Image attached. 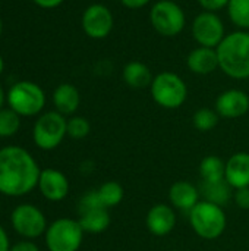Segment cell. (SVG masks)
Here are the masks:
<instances>
[{"label": "cell", "instance_id": "1", "mask_svg": "<svg viewBox=\"0 0 249 251\" xmlns=\"http://www.w3.org/2000/svg\"><path fill=\"white\" fill-rule=\"evenodd\" d=\"M41 169L34 156L23 147L0 149V194L23 197L38 187Z\"/></svg>", "mask_w": 249, "mask_h": 251}, {"label": "cell", "instance_id": "2", "mask_svg": "<svg viewBox=\"0 0 249 251\" xmlns=\"http://www.w3.org/2000/svg\"><path fill=\"white\" fill-rule=\"evenodd\" d=\"M216 50L223 74L233 79L249 78V31L238 29L226 34Z\"/></svg>", "mask_w": 249, "mask_h": 251}, {"label": "cell", "instance_id": "3", "mask_svg": "<svg viewBox=\"0 0 249 251\" xmlns=\"http://www.w3.org/2000/svg\"><path fill=\"white\" fill-rule=\"evenodd\" d=\"M189 224L200 238L211 241L225 234L227 218L222 206L201 200L189 212Z\"/></svg>", "mask_w": 249, "mask_h": 251}, {"label": "cell", "instance_id": "4", "mask_svg": "<svg viewBox=\"0 0 249 251\" xmlns=\"http://www.w3.org/2000/svg\"><path fill=\"white\" fill-rule=\"evenodd\" d=\"M150 93L153 100L163 109H179L188 99V85L175 72H160L154 76Z\"/></svg>", "mask_w": 249, "mask_h": 251}, {"label": "cell", "instance_id": "5", "mask_svg": "<svg viewBox=\"0 0 249 251\" xmlns=\"http://www.w3.org/2000/svg\"><path fill=\"white\" fill-rule=\"evenodd\" d=\"M9 107L21 118L37 116L45 106V94L43 88L32 81H18L13 84L6 96Z\"/></svg>", "mask_w": 249, "mask_h": 251}, {"label": "cell", "instance_id": "6", "mask_svg": "<svg viewBox=\"0 0 249 251\" xmlns=\"http://www.w3.org/2000/svg\"><path fill=\"white\" fill-rule=\"evenodd\" d=\"M68 135V119L62 113L51 110L38 116L32 128L34 144L44 151L57 149Z\"/></svg>", "mask_w": 249, "mask_h": 251}, {"label": "cell", "instance_id": "7", "mask_svg": "<svg viewBox=\"0 0 249 251\" xmlns=\"http://www.w3.org/2000/svg\"><path fill=\"white\" fill-rule=\"evenodd\" d=\"M84 229L78 219L60 218L51 222L44 234L48 251H79L84 241Z\"/></svg>", "mask_w": 249, "mask_h": 251}, {"label": "cell", "instance_id": "8", "mask_svg": "<svg viewBox=\"0 0 249 251\" xmlns=\"http://www.w3.org/2000/svg\"><path fill=\"white\" fill-rule=\"evenodd\" d=\"M150 22L161 37H176L186 26V15L181 4L173 0H158L150 10Z\"/></svg>", "mask_w": 249, "mask_h": 251}, {"label": "cell", "instance_id": "9", "mask_svg": "<svg viewBox=\"0 0 249 251\" xmlns=\"http://www.w3.org/2000/svg\"><path fill=\"white\" fill-rule=\"evenodd\" d=\"M13 231L23 240H35L45 234L48 224L43 210L31 203L18 204L10 213Z\"/></svg>", "mask_w": 249, "mask_h": 251}, {"label": "cell", "instance_id": "10", "mask_svg": "<svg viewBox=\"0 0 249 251\" xmlns=\"http://www.w3.org/2000/svg\"><path fill=\"white\" fill-rule=\"evenodd\" d=\"M191 32L198 46L210 49H217L226 37V28L222 18L216 12L207 10H203L194 18Z\"/></svg>", "mask_w": 249, "mask_h": 251}, {"label": "cell", "instance_id": "11", "mask_svg": "<svg viewBox=\"0 0 249 251\" xmlns=\"http://www.w3.org/2000/svg\"><path fill=\"white\" fill-rule=\"evenodd\" d=\"M82 29L92 40H103L110 35L114 26V16L112 10L103 3L90 4L82 13Z\"/></svg>", "mask_w": 249, "mask_h": 251}, {"label": "cell", "instance_id": "12", "mask_svg": "<svg viewBox=\"0 0 249 251\" xmlns=\"http://www.w3.org/2000/svg\"><path fill=\"white\" fill-rule=\"evenodd\" d=\"M41 196L53 203L62 201L68 197L70 184L68 176L60 172L59 169L54 168H45L41 169L40 179H38V187Z\"/></svg>", "mask_w": 249, "mask_h": 251}, {"label": "cell", "instance_id": "13", "mask_svg": "<svg viewBox=\"0 0 249 251\" xmlns=\"http://www.w3.org/2000/svg\"><path fill=\"white\" fill-rule=\"evenodd\" d=\"M214 109L225 119L242 118L249 112V96L239 88L226 90L217 97Z\"/></svg>", "mask_w": 249, "mask_h": 251}, {"label": "cell", "instance_id": "14", "mask_svg": "<svg viewBox=\"0 0 249 251\" xmlns=\"http://www.w3.org/2000/svg\"><path fill=\"white\" fill-rule=\"evenodd\" d=\"M145 224H147V229L150 231V234L156 237L169 235L176 228V224H178L175 207L164 204V203L154 204L147 213Z\"/></svg>", "mask_w": 249, "mask_h": 251}, {"label": "cell", "instance_id": "15", "mask_svg": "<svg viewBox=\"0 0 249 251\" xmlns=\"http://www.w3.org/2000/svg\"><path fill=\"white\" fill-rule=\"evenodd\" d=\"M200 188H197L189 181H176L172 184L169 190V201L170 204L182 212H191L201 200H200Z\"/></svg>", "mask_w": 249, "mask_h": 251}, {"label": "cell", "instance_id": "16", "mask_svg": "<svg viewBox=\"0 0 249 251\" xmlns=\"http://www.w3.org/2000/svg\"><path fill=\"white\" fill-rule=\"evenodd\" d=\"M186 66L192 74L197 75H210L214 71L220 69L219 56L216 49L198 46L189 51L186 56Z\"/></svg>", "mask_w": 249, "mask_h": 251}, {"label": "cell", "instance_id": "17", "mask_svg": "<svg viewBox=\"0 0 249 251\" xmlns=\"http://www.w3.org/2000/svg\"><path fill=\"white\" fill-rule=\"evenodd\" d=\"M225 178L233 190L249 187V153L238 151L226 160Z\"/></svg>", "mask_w": 249, "mask_h": 251}, {"label": "cell", "instance_id": "18", "mask_svg": "<svg viewBox=\"0 0 249 251\" xmlns=\"http://www.w3.org/2000/svg\"><path fill=\"white\" fill-rule=\"evenodd\" d=\"M78 222L82 226L85 234H101L107 231L110 226V213L109 209L97 206V207H88V209H81Z\"/></svg>", "mask_w": 249, "mask_h": 251}, {"label": "cell", "instance_id": "19", "mask_svg": "<svg viewBox=\"0 0 249 251\" xmlns=\"http://www.w3.org/2000/svg\"><path fill=\"white\" fill-rule=\"evenodd\" d=\"M53 104L56 112L63 116H72L81 104V94L75 85L68 82L60 84L53 91Z\"/></svg>", "mask_w": 249, "mask_h": 251}, {"label": "cell", "instance_id": "20", "mask_svg": "<svg viewBox=\"0 0 249 251\" xmlns=\"http://www.w3.org/2000/svg\"><path fill=\"white\" fill-rule=\"evenodd\" d=\"M122 78L125 84L134 90H142L151 85L154 76L148 65L139 60H131L123 66Z\"/></svg>", "mask_w": 249, "mask_h": 251}, {"label": "cell", "instance_id": "21", "mask_svg": "<svg viewBox=\"0 0 249 251\" xmlns=\"http://www.w3.org/2000/svg\"><path fill=\"white\" fill-rule=\"evenodd\" d=\"M200 193L205 201H210V203L225 207L232 200L235 190L229 185V182L226 179L217 181V182L203 181V184L200 187Z\"/></svg>", "mask_w": 249, "mask_h": 251}, {"label": "cell", "instance_id": "22", "mask_svg": "<svg viewBox=\"0 0 249 251\" xmlns=\"http://www.w3.org/2000/svg\"><path fill=\"white\" fill-rule=\"evenodd\" d=\"M200 175L203 181L207 182H217L226 179V162L219 156H207L200 163Z\"/></svg>", "mask_w": 249, "mask_h": 251}, {"label": "cell", "instance_id": "23", "mask_svg": "<svg viewBox=\"0 0 249 251\" xmlns=\"http://www.w3.org/2000/svg\"><path fill=\"white\" fill-rule=\"evenodd\" d=\"M97 194H98V197H100V200L106 209H112V207L119 206L125 197L123 187L116 181H107V182L101 184L97 188Z\"/></svg>", "mask_w": 249, "mask_h": 251}, {"label": "cell", "instance_id": "24", "mask_svg": "<svg viewBox=\"0 0 249 251\" xmlns=\"http://www.w3.org/2000/svg\"><path fill=\"white\" fill-rule=\"evenodd\" d=\"M226 9L235 26L242 31H249V0H229Z\"/></svg>", "mask_w": 249, "mask_h": 251}, {"label": "cell", "instance_id": "25", "mask_svg": "<svg viewBox=\"0 0 249 251\" xmlns=\"http://www.w3.org/2000/svg\"><path fill=\"white\" fill-rule=\"evenodd\" d=\"M219 121H220L219 113L216 112V109H210V107H201L192 116L194 128L201 132H208L214 129L219 125Z\"/></svg>", "mask_w": 249, "mask_h": 251}, {"label": "cell", "instance_id": "26", "mask_svg": "<svg viewBox=\"0 0 249 251\" xmlns=\"http://www.w3.org/2000/svg\"><path fill=\"white\" fill-rule=\"evenodd\" d=\"M21 128V116L10 107L0 110V138L13 137Z\"/></svg>", "mask_w": 249, "mask_h": 251}, {"label": "cell", "instance_id": "27", "mask_svg": "<svg viewBox=\"0 0 249 251\" xmlns=\"http://www.w3.org/2000/svg\"><path fill=\"white\" fill-rule=\"evenodd\" d=\"M91 131L90 121L84 116H70L68 119V137L73 140H82L88 137Z\"/></svg>", "mask_w": 249, "mask_h": 251}, {"label": "cell", "instance_id": "28", "mask_svg": "<svg viewBox=\"0 0 249 251\" xmlns=\"http://www.w3.org/2000/svg\"><path fill=\"white\" fill-rule=\"evenodd\" d=\"M233 200L236 206L242 210H249V187L235 190L233 193Z\"/></svg>", "mask_w": 249, "mask_h": 251}, {"label": "cell", "instance_id": "29", "mask_svg": "<svg viewBox=\"0 0 249 251\" xmlns=\"http://www.w3.org/2000/svg\"><path fill=\"white\" fill-rule=\"evenodd\" d=\"M200 6L207 12H219L225 7H227L229 0H198Z\"/></svg>", "mask_w": 249, "mask_h": 251}, {"label": "cell", "instance_id": "30", "mask_svg": "<svg viewBox=\"0 0 249 251\" xmlns=\"http://www.w3.org/2000/svg\"><path fill=\"white\" fill-rule=\"evenodd\" d=\"M10 251H40V247L32 240H21L10 247Z\"/></svg>", "mask_w": 249, "mask_h": 251}, {"label": "cell", "instance_id": "31", "mask_svg": "<svg viewBox=\"0 0 249 251\" xmlns=\"http://www.w3.org/2000/svg\"><path fill=\"white\" fill-rule=\"evenodd\" d=\"M120 3L131 10H136V9H142L147 4H150L151 0H120Z\"/></svg>", "mask_w": 249, "mask_h": 251}, {"label": "cell", "instance_id": "32", "mask_svg": "<svg viewBox=\"0 0 249 251\" xmlns=\"http://www.w3.org/2000/svg\"><path fill=\"white\" fill-rule=\"evenodd\" d=\"M10 241L7 237L6 229L0 225V251H10Z\"/></svg>", "mask_w": 249, "mask_h": 251}, {"label": "cell", "instance_id": "33", "mask_svg": "<svg viewBox=\"0 0 249 251\" xmlns=\"http://www.w3.org/2000/svg\"><path fill=\"white\" fill-rule=\"evenodd\" d=\"M65 0H34L35 4H38L40 7H44V9H53V7H57L63 3Z\"/></svg>", "mask_w": 249, "mask_h": 251}, {"label": "cell", "instance_id": "34", "mask_svg": "<svg viewBox=\"0 0 249 251\" xmlns=\"http://www.w3.org/2000/svg\"><path fill=\"white\" fill-rule=\"evenodd\" d=\"M4 100H6V94H4V91H3V88H1V85H0V110L3 109Z\"/></svg>", "mask_w": 249, "mask_h": 251}, {"label": "cell", "instance_id": "35", "mask_svg": "<svg viewBox=\"0 0 249 251\" xmlns=\"http://www.w3.org/2000/svg\"><path fill=\"white\" fill-rule=\"evenodd\" d=\"M3 69H4V62H3V57L0 56V75H1V72H3Z\"/></svg>", "mask_w": 249, "mask_h": 251}, {"label": "cell", "instance_id": "36", "mask_svg": "<svg viewBox=\"0 0 249 251\" xmlns=\"http://www.w3.org/2000/svg\"><path fill=\"white\" fill-rule=\"evenodd\" d=\"M1 31H3V22H1V19H0V34H1Z\"/></svg>", "mask_w": 249, "mask_h": 251}, {"label": "cell", "instance_id": "37", "mask_svg": "<svg viewBox=\"0 0 249 251\" xmlns=\"http://www.w3.org/2000/svg\"><path fill=\"white\" fill-rule=\"evenodd\" d=\"M169 251H178V250H169Z\"/></svg>", "mask_w": 249, "mask_h": 251}]
</instances>
